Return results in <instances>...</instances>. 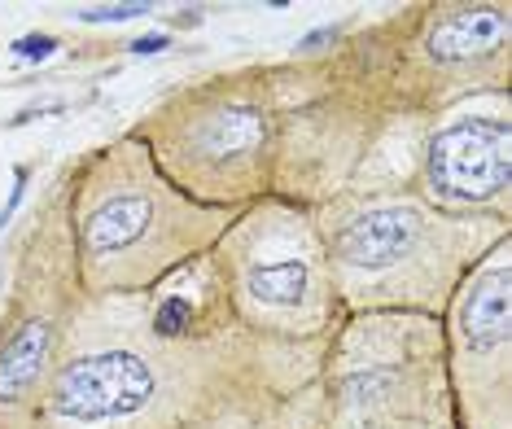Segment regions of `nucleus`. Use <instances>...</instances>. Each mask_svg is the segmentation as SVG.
Instances as JSON below:
<instances>
[{
  "mask_svg": "<svg viewBox=\"0 0 512 429\" xmlns=\"http://www.w3.org/2000/svg\"><path fill=\"white\" fill-rule=\"evenodd\" d=\"M79 303L84 289L75 276L62 171L9 250V307L0 320V429L27 425V416L36 412Z\"/></svg>",
  "mask_w": 512,
  "mask_h": 429,
  "instance_id": "6e6552de",
  "label": "nucleus"
},
{
  "mask_svg": "<svg viewBox=\"0 0 512 429\" xmlns=\"http://www.w3.org/2000/svg\"><path fill=\"white\" fill-rule=\"evenodd\" d=\"M320 429H460L442 320L368 311L337 324L320 373Z\"/></svg>",
  "mask_w": 512,
  "mask_h": 429,
  "instance_id": "423d86ee",
  "label": "nucleus"
},
{
  "mask_svg": "<svg viewBox=\"0 0 512 429\" xmlns=\"http://www.w3.org/2000/svg\"><path fill=\"white\" fill-rule=\"evenodd\" d=\"M149 5H123V9H79V18H141Z\"/></svg>",
  "mask_w": 512,
  "mask_h": 429,
  "instance_id": "9b49d317",
  "label": "nucleus"
},
{
  "mask_svg": "<svg viewBox=\"0 0 512 429\" xmlns=\"http://www.w3.org/2000/svg\"><path fill=\"white\" fill-rule=\"evenodd\" d=\"M460 429H512V241L495 246L442 316Z\"/></svg>",
  "mask_w": 512,
  "mask_h": 429,
  "instance_id": "9d476101",
  "label": "nucleus"
},
{
  "mask_svg": "<svg viewBox=\"0 0 512 429\" xmlns=\"http://www.w3.org/2000/svg\"><path fill=\"white\" fill-rule=\"evenodd\" d=\"M184 197L246 211L276 180V62L197 75L127 127Z\"/></svg>",
  "mask_w": 512,
  "mask_h": 429,
  "instance_id": "20e7f679",
  "label": "nucleus"
},
{
  "mask_svg": "<svg viewBox=\"0 0 512 429\" xmlns=\"http://www.w3.org/2000/svg\"><path fill=\"white\" fill-rule=\"evenodd\" d=\"M342 316L416 311L442 320L477 263L512 241V224L447 215L416 193H337L311 206Z\"/></svg>",
  "mask_w": 512,
  "mask_h": 429,
  "instance_id": "7ed1b4c3",
  "label": "nucleus"
},
{
  "mask_svg": "<svg viewBox=\"0 0 512 429\" xmlns=\"http://www.w3.org/2000/svg\"><path fill=\"white\" fill-rule=\"evenodd\" d=\"M324 351L237 324L202 254L145 294L84 298L18 429H320Z\"/></svg>",
  "mask_w": 512,
  "mask_h": 429,
  "instance_id": "f257e3e1",
  "label": "nucleus"
},
{
  "mask_svg": "<svg viewBox=\"0 0 512 429\" xmlns=\"http://www.w3.org/2000/svg\"><path fill=\"white\" fill-rule=\"evenodd\" d=\"M359 40L399 127L508 92L512 79V9L499 0L407 5L359 31Z\"/></svg>",
  "mask_w": 512,
  "mask_h": 429,
  "instance_id": "39448f33",
  "label": "nucleus"
},
{
  "mask_svg": "<svg viewBox=\"0 0 512 429\" xmlns=\"http://www.w3.org/2000/svg\"><path fill=\"white\" fill-rule=\"evenodd\" d=\"M237 215L184 197L127 132L66 167V219L84 298H123L162 285L211 254Z\"/></svg>",
  "mask_w": 512,
  "mask_h": 429,
  "instance_id": "f03ea898",
  "label": "nucleus"
},
{
  "mask_svg": "<svg viewBox=\"0 0 512 429\" xmlns=\"http://www.w3.org/2000/svg\"><path fill=\"white\" fill-rule=\"evenodd\" d=\"M399 193H416L447 215L512 224V101L473 97L429 119L412 136Z\"/></svg>",
  "mask_w": 512,
  "mask_h": 429,
  "instance_id": "1a4fd4ad",
  "label": "nucleus"
},
{
  "mask_svg": "<svg viewBox=\"0 0 512 429\" xmlns=\"http://www.w3.org/2000/svg\"><path fill=\"white\" fill-rule=\"evenodd\" d=\"M237 324L276 342H329L342 324L324 241L307 206L263 197L211 250Z\"/></svg>",
  "mask_w": 512,
  "mask_h": 429,
  "instance_id": "0eeeda50",
  "label": "nucleus"
}]
</instances>
